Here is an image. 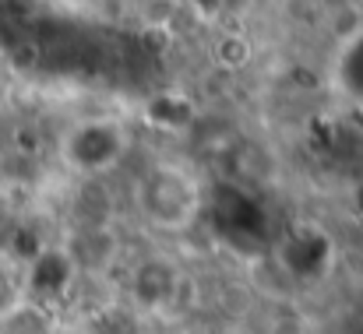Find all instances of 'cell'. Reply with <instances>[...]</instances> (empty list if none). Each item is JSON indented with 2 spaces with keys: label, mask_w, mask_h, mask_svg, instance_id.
Returning <instances> with one entry per match:
<instances>
[{
  "label": "cell",
  "mask_w": 363,
  "mask_h": 334,
  "mask_svg": "<svg viewBox=\"0 0 363 334\" xmlns=\"http://www.w3.org/2000/svg\"><path fill=\"white\" fill-rule=\"evenodd\" d=\"M134 205L141 219L159 229V232H187L198 212H201V187L198 180L180 169V166H152L138 187H134Z\"/></svg>",
  "instance_id": "obj_1"
},
{
  "label": "cell",
  "mask_w": 363,
  "mask_h": 334,
  "mask_svg": "<svg viewBox=\"0 0 363 334\" xmlns=\"http://www.w3.org/2000/svg\"><path fill=\"white\" fill-rule=\"evenodd\" d=\"M180 271L162 257H145L130 275V296L145 310H166L180 296Z\"/></svg>",
  "instance_id": "obj_3"
},
{
  "label": "cell",
  "mask_w": 363,
  "mask_h": 334,
  "mask_svg": "<svg viewBox=\"0 0 363 334\" xmlns=\"http://www.w3.org/2000/svg\"><path fill=\"white\" fill-rule=\"evenodd\" d=\"M123 148H127V137L117 123L110 120H85L78 127H71L60 141V151H64V162L74 169V173H106L113 162H121Z\"/></svg>",
  "instance_id": "obj_2"
},
{
  "label": "cell",
  "mask_w": 363,
  "mask_h": 334,
  "mask_svg": "<svg viewBox=\"0 0 363 334\" xmlns=\"http://www.w3.org/2000/svg\"><path fill=\"white\" fill-rule=\"evenodd\" d=\"M50 334H71V331H50Z\"/></svg>",
  "instance_id": "obj_4"
}]
</instances>
